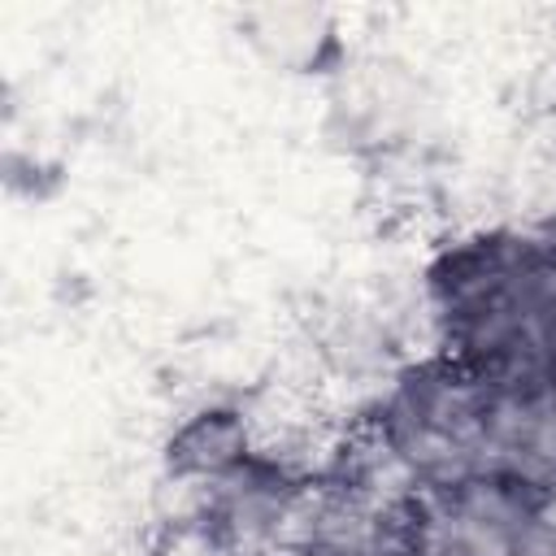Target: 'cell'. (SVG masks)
<instances>
[{
	"mask_svg": "<svg viewBox=\"0 0 556 556\" xmlns=\"http://www.w3.org/2000/svg\"><path fill=\"white\" fill-rule=\"evenodd\" d=\"M430 304L443 356L491 387L556 369V300L543 274V243L508 230L452 243L430 265Z\"/></svg>",
	"mask_w": 556,
	"mask_h": 556,
	"instance_id": "cell-1",
	"label": "cell"
},
{
	"mask_svg": "<svg viewBox=\"0 0 556 556\" xmlns=\"http://www.w3.org/2000/svg\"><path fill=\"white\" fill-rule=\"evenodd\" d=\"M491 382L452 356H430L391 382L374 426L426 495L491 473Z\"/></svg>",
	"mask_w": 556,
	"mask_h": 556,
	"instance_id": "cell-2",
	"label": "cell"
},
{
	"mask_svg": "<svg viewBox=\"0 0 556 556\" xmlns=\"http://www.w3.org/2000/svg\"><path fill=\"white\" fill-rule=\"evenodd\" d=\"M417 556H556L552 500L478 473L417 500Z\"/></svg>",
	"mask_w": 556,
	"mask_h": 556,
	"instance_id": "cell-3",
	"label": "cell"
},
{
	"mask_svg": "<svg viewBox=\"0 0 556 556\" xmlns=\"http://www.w3.org/2000/svg\"><path fill=\"white\" fill-rule=\"evenodd\" d=\"M313 486L291 478L282 465L256 456L239 473L208 486L204 543L213 556H287Z\"/></svg>",
	"mask_w": 556,
	"mask_h": 556,
	"instance_id": "cell-4",
	"label": "cell"
},
{
	"mask_svg": "<svg viewBox=\"0 0 556 556\" xmlns=\"http://www.w3.org/2000/svg\"><path fill=\"white\" fill-rule=\"evenodd\" d=\"M287 556H417V504H374L321 482Z\"/></svg>",
	"mask_w": 556,
	"mask_h": 556,
	"instance_id": "cell-5",
	"label": "cell"
},
{
	"mask_svg": "<svg viewBox=\"0 0 556 556\" xmlns=\"http://www.w3.org/2000/svg\"><path fill=\"white\" fill-rule=\"evenodd\" d=\"M491 473L543 500H556V369L513 387H495Z\"/></svg>",
	"mask_w": 556,
	"mask_h": 556,
	"instance_id": "cell-6",
	"label": "cell"
},
{
	"mask_svg": "<svg viewBox=\"0 0 556 556\" xmlns=\"http://www.w3.org/2000/svg\"><path fill=\"white\" fill-rule=\"evenodd\" d=\"M256 452V434L243 408L235 404H204L195 413H187L169 439H165V473L191 486H217L222 478L239 473L243 465H252Z\"/></svg>",
	"mask_w": 556,
	"mask_h": 556,
	"instance_id": "cell-7",
	"label": "cell"
},
{
	"mask_svg": "<svg viewBox=\"0 0 556 556\" xmlns=\"http://www.w3.org/2000/svg\"><path fill=\"white\" fill-rule=\"evenodd\" d=\"M543 274H547L552 300H556V239H552V243H543Z\"/></svg>",
	"mask_w": 556,
	"mask_h": 556,
	"instance_id": "cell-8",
	"label": "cell"
}]
</instances>
